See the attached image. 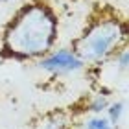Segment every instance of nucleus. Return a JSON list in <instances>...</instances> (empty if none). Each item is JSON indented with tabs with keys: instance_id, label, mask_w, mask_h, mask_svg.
<instances>
[{
	"instance_id": "f257e3e1",
	"label": "nucleus",
	"mask_w": 129,
	"mask_h": 129,
	"mask_svg": "<svg viewBox=\"0 0 129 129\" xmlns=\"http://www.w3.org/2000/svg\"><path fill=\"white\" fill-rule=\"evenodd\" d=\"M59 37V20L46 0L20 6L4 26L2 54L15 61H37L54 50Z\"/></svg>"
},
{
	"instance_id": "f03ea898",
	"label": "nucleus",
	"mask_w": 129,
	"mask_h": 129,
	"mask_svg": "<svg viewBox=\"0 0 129 129\" xmlns=\"http://www.w3.org/2000/svg\"><path fill=\"white\" fill-rule=\"evenodd\" d=\"M125 43L127 22L116 13H100L72 43V50L85 63V67H98L109 61L122 46H125Z\"/></svg>"
},
{
	"instance_id": "7ed1b4c3",
	"label": "nucleus",
	"mask_w": 129,
	"mask_h": 129,
	"mask_svg": "<svg viewBox=\"0 0 129 129\" xmlns=\"http://www.w3.org/2000/svg\"><path fill=\"white\" fill-rule=\"evenodd\" d=\"M35 63H37V68L41 72L48 74L52 78L78 74L85 68V63L79 59L72 48H54Z\"/></svg>"
},
{
	"instance_id": "20e7f679",
	"label": "nucleus",
	"mask_w": 129,
	"mask_h": 129,
	"mask_svg": "<svg viewBox=\"0 0 129 129\" xmlns=\"http://www.w3.org/2000/svg\"><path fill=\"white\" fill-rule=\"evenodd\" d=\"M35 129H72V120L64 111H52L41 116Z\"/></svg>"
},
{
	"instance_id": "39448f33",
	"label": "nucleus",
	"mask_w": 129,
	"mask_h": 129,
	"mask_svg": "<svg viewBox=\"0 0 129 129\" xmlns=\"http://www.w3.org/2000/svg\"><path fill=\"white\" fill-rule=\"evenodd\" d=\"M124 114H125V102H124V100H111L109 105H107V109H105V113H103V116L114 127L120 125Z\"/></svg>"
},
{
	"instance_id": "423d86ee",
	"label": "nucleus",
	"mask_w": 129,
	"mask_h": 129,
	"mask_svg": "<svg viewBox=\"0 0 129 129\" xmlns=\"http://www.w3.org/2000/svg\"><path fill=\"white\" fill-rule=\"evenodd\" d=\"M111 102V98L107 94H102V92H96V94H92L89 98V102H87V111H89L90 114H103L105 109H107V105Z\"/></svg>"
},
{
	"instance_id": "0eeeda50",
	"label": "nucleus",
	"mask_w": 129,
	"mask_h": 129,
	"mask_svg": "<svg viewBox=\"0 0 129 129\" xmlns=\"http://www.w3.org/2000/svg\"><path fill=\"white\" fill-rule=\"evenodd\" d=\"M83 129H116L103 114H90L83 122Z\"/></svg>"
},
{
	"instance_id": "6e6552de",
	"label": "nucleus",
	"mask_w": 129,
	"mask_h": 129,
	"mask_svg": "<svg viewBox=\"0 0 129 129\" xmlns=\"http://www.w3.org/2000/svg\"><path fill=\"white\" fill-rule=\"evenodd\" d=\"M111 61L114 63L116 72H127V64H129V52H127V46H122V48L116 52L113 57H111Z\"/></svg>"
},
{
	"instance_id": "1a4fd4ad",
	"label": "nucleus",
	"mask_w": 129,
	"mask_h": 129,
	"mask_svg": "<svg viewBox=\"0 0 129 129\" xmlns=\"http://www.w3.org/2000/svg\"><path fill=\"white\" fill-rule=\"evenodd\" d=\"M15 2H20V0H0V4H15Z\"/></svg>"
}]
</instances>
